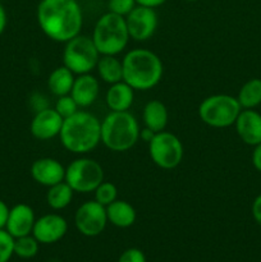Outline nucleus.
Listing matches in <instances>:
<instances>
[{
  "mask_svg": "<svg viewBox=\"0 0 261 262\" xmlns=\"http://www.w3.org/2000/svg\"><path fill=\"white\" fill-rule=\"evenodd\" d=\"M155 136V132H153L151 129H148V128H143V129H141L140 132V138L141 140L146 141V142H150L151 140H153V137Z\"/></svg>",
  "mask_w": 261,
  "mask_h": 262,
  "instance_id": "e433bc0d",
  "label": "nucleus"
},
{
  "mask_svg": "<svg viewBox=\"0 0 261 262\" xmlns=\"http://www.w3.org/2000/svg\"><path fill=\"white\" fill-rule=\"evenodd\" d=\"M63 118L55 109H44L37 112L31 120V135L38 141H49L58 137L63 125Z\"/></svg>",
  "mask_w": 261,
  "mask_h": 262,
  "instance_id": "ddd939ff",
  "label": "nucleus"
},
{
  "mask_svg": "<svg viewBox=\"0 0 261 262\" xmlns=\"http://www.w3.org/2000/svg\"><path fill=\"white\" fill-rule=\"evenodd\" d=\"M59 138L67 151L86 155L101 142V122L91 113L78 110L63 120Z\"/></svg>",
  "mask_w": 261,
  "mask_h": 262,
  "instance_id": "f03ea898",
  "label": "nucleus"
},
{
  "mask_svg": "<svg viewBox=\"0 0 261 262\" xmlns=\"http://www.w3.org/2000/svg\"><path fill=\"white\" fill-rule=\"evenodd\" d=\"M95 69L105 83L114 84L123 81V64L117 55H100Z\"/></svg>",
  "mask_w": 261,
  "mask_h": 262,
  "instance_id": "412c9836",
  "label": "nucleus"
},
{
  "mask_svg": "<svg viewBox=\"0 0 261 262\" xmlns=\"http://www.w3.org/2000/svg\"><path fill=\"white\" fill-rule=\"evenodd\" d=\"M100 59V53L95 46L92 37L81 35L67 41L63 50V66L74 74L91 73Z\"/></svg>",
  "mask_w": 261,
  "mask_h": 262,
  "instance_id": "0eeeda50",
  "label": "nucleus"
},
{
  "mask_svg": "<svg viewBox=\"0 0 261 262\" xmlns=\"http://www.w3.org/2000/svg\"><path fill=\"white\" fill-rule=\"evenodd\" d=\"M140 124L129 112H110L101 122V143L114 152L130 150L140 140Z\"/></svg>",
  "mask_w": 261,
  "mask_h": 262,
  "instance_id": "20e7f679",
  "label": "nucleus"
},
{
  "mask_svg": "<svg viewBox=\"0 0 261 262\" xmlns=\"http://www.w3.org/2000/svg\"><path fill=\"white\" fill-rule=\"evenodd\" d=\"M136 5H137L136 0H109L107 3L109 12L122 17H127L135 9Z\"/></svg>",
  "mask_w": 261,
  "mask_h": 262,
  "instance_id": "c85d7f7f",
  "label": "nucleus"
},
{
  "mask_svg": "<svg viewBox=\"0 0 261 262\" xmlns=\"http://www.w3.org/2000/svg\"><path fill=\"white\" fill-rule=\"evenodd\" d=\"M54 109L58 112V114L60 115L63 119H66V118L72 117L73 114H76V113L78 112L79 106L77 105V102L74 101L73 97H72L71 95H64V96L58 97Z\"/></svg>",
  "mask_w": 261,
  "mask_h": 262,
  "instance_id": "bb28decb",
  "label": "nucleus"
},
{
  "mask_svg": "<svg viewBox=\"0 0 261 262\" xmlns=\"http://www.w3.org/2000/svg\"><path fill=\"white\" fill-rule=\"evenodd\" d=\"M241 110L242 107L237 97L217 94L202 100L199 106V117L209 127L228 128L234 125Z\"/></svg>",
  "mask_w": 261,
  "mask_h": 262,
  "instance_id": "423d86ee",
  "label": "nucleus"
},
{
  "mask_svg": "<svg viewBox=\"0 0 261 262\" xmlns=\"http://www.w3.org/2000/svg\"><path fill=\"white\" fill-rule=\"evenodd\" d=\"M105 101L112 112H128L135 101V90L124 81L110 84Z\"/></svg>",
  "mask_w": 261,
  "mask_h": 262,
  "instance_id": "a211bd4d",
  "label": "nucleus"
},
{
  "mask_svg": "<svg viewBox=\"0 0 261 262\" xmlns=\"http://www.w3.org/2000/svg\"><path fill=\"white\" fill-rule=\"evenodd\" d=\"M95 201L99 202L102 206H109L112 202L118 200V188L112 182H102L99 187L94 191Z\"/></svg>",
  "mask_w": 261,
  "mask_h": 262,
  "instance_id": "a878e982",
  "label": "nucleus"
},
{
  "mask_svg": "<svg viewBox=\"0 0 261 262\" xmlns=\"http://www.w3.org/2000/svg\"><path fill=\"white\" fill-rule=\"evenodd\" d=\"M148 154L156 166L164 170L176 169L183 160L184 150L182 141L166 130L155 133L148 142Z\"/></svg>",
  "mask_w": 261,
  "mask_h": 262,
  "instance_id": "1a4fd4ad",
  "label": "nucleus"
},
{
  "mask_svg": "<svg viewBox=\"0 0 261 262\" xmlns=\"http://www.w3.org/2000/svg\"><path fill=\"white\" fill-rule=\"evenodd\" d=\"M166 0H136L137 5H143V7H148V8H158L160 5H163Z\"/></svg>",
  "mask_w": 261,
  "mask_h": 262,
  "instance_id": "f704fd0d",
  "label": "nucleus"
},
{
  "mask_svg": "<svg viewBox=\"0 0 261 262\" xmlns=\"http://www.w3.org/2000/svg\"><path fill=\"white\" fill-rule=\"evenodd\" d=\"M118 262H146V256L140 248H128L118 258Z\"/></svg>",
  "mask_w": 261,
  "mask_h": 262,
  "instance_id": "c756f323",
  "label": "nucleus"
},
{
  "mask_svg": "<svg viewBox=\"0 0 261 262\" xmlns=\"http://www.w3.org/2000/svg\"><path fill=\"white\" fill-rule=\"evenodd\" d=\"M35 222L36 216L32 207L26 204H18L9 210L5 230L13 238L25 237L32 234Z\"/></svg>",
  "mask_w": 261,
  "mask_h": 262,
  "instance_id": "2eb2a0df",
  "label": "nucleus"
},
{
  "mask_svg": "<svg viewBox=\"0 0 261 262\" xmlns=\"http://www.w3.org/2000/svg\"><path fill=\"white\" fill-rule=\"evenodd\" d=\"M252 165L253 168L261 173V143L253 146L252 151Z\"/></svg>",
  "mask_w": 261,
  "mask_h": 262,
  "instance_id": "473e14b6",
  "label": "nucleus"
},
{
  "mask_svg": "<svg viewBox=\"0 0 261 262\" xmlns=\"http://www.w3.org/2000/svg\"><path fill=\"white\" fill-rule=\"evenodd\" d=\"M100 94V82L91 73L79 74L74 79L71 96L79 107H89L97 100Z\"/></svg>",
  "mask_w": 261,
  "mask_h": 262,
  "instance_id": "f3484780",
  "label": "nucleus"
},
{
  "mask_svg": "<svg viewBox=\"0 0 261 262\" xmlns=\"http://www.w3.org/2000/svg\"><path fill=\"white\" fill-rule=\"evenodd\" d=\"M74 225L84 237H97L107 225L106 207L95 200L83 202L74 214Z\"/></svg>",
  "mask_w": 261,
  "mask_h": 262,
  "instance_id": "9d476101",
  "label": "nucleus"
},
{
  "mask_svg": "<svg viewBox=\"0 0 261 262\" xmlns=\"http://www.w3.org/2000/svg\"><path fill=\"white\" fill-rule=\"evenodd\" d=\"M129 37L135 41L150 40L159 25L158 13L154 8L136 5L135 9L125 17Z\"/></svg>",
  "mask_w": 261,
  "mask_h": 262,
  "instance_id": "9b49d317",
  "label": "nucleus"
},
{
  "mask_svg": "<svg viewBox=\"0 0 261 262\" xmlns=\"http://www.w3.org/2000/svg\"><path fill=\"white\" fill-rule=\"evenodd\" d=\"M241 140L250 146L261 143V114L252 109L241 110L234 123Z\"/></svg>",
  "mask_w": 261,
  "mask_h": 262,
  "instance_id": "dca6fc26",
  "label": "nucleus"
},
{
  "mask_svg": "<svg viewBox=\"0 0 261 262\" xmlns=\"http://www.w3.org/2000/svg\"><path fill=\"white\" fill-rule=\"evenodd\" d=\"M123 81L137 91H147L160 83L164 67L161 59L147 49H133L122 59Z\"/></svg>",
  "mask_w": 261,
  "mask_h": 262,
  "instance_id": "7ed1b4c3",
  "label": "nucleus"
},
{
  "mask_svg": "<svg viewBox=\"0 0 261 262\" xmlns=\"http://www.w3.org/2000/svg\"><path fill=\"white\" fill-rule=\"evenodd\" d=\"M186 2H196V0H186Z\"/></svg>",
  "mask_w": 261,
  "mask_h": 262,
  "instance_id": "4c0bfd02",
  "label": "nucleus"
},
{
  "mask_svg": "<svg viewBox=\"0 0 261 262\" xmlns=\"http://www.w3.org/2000/svg\"><path fill=\"white\" fill-rule=\"evenodd\" d=\"M64 181L73 192L90 193L104 182V169L94 159H76L66 168Z\"/></svg>",
  "mask_w": 261,
  "mask_h": 262,
  "instance_id": "6e6552de",
  "label": "nucleus"
},
{
  "mask_svg": "<svg viewBox=\"0 0 261 262\" xmlns=\"http://www.w3.org/2000/svg\"><path fill=\"white\" fill-rule=\"evenodd\" d=\"M68 232V223L59 214H46L36 219L32 235L40 245H54Z\"/></svg>",
  "mask_w": 261,
  "mask_h": 262,
  "instance_id": "f8f14e48",
  "label": "nucleus"
},
{
  "mask_svg": "<svg viewBox=\"0 0 261 262\" xmlns=\"http://www.w3.org/2000/svg\"><path fill=\"white\" fill-rule=\"evenodd\" d=\"M73 189L67 184L66 181L49 187L46 193V202L55 211H60L68 207L73 200Z\"/></svg>",
  "mask_w": 261,
  "mask_h": 262,
  "instance_id": "5701e85b",
  "label": "nucleus"
},
{
  "mask_svg": "<svg viewBox=\"0 0 261 262\" xmlns=\"http://www.w3.org/2000/svg\"><path fill=\"white\" fill-rule=\"evenodd\" d=\"M106 216L107 223L120 229H125L135 224L137 212L129 202L124 200H115L109 206H106Z\"/></svg>",
  "mask_w": 261,
  "mask_h": 262,
  "instance_id": "6ab92c4d",
  "label": "nucleus"
},
{
  "mask_svg": "<svg viewBox=\"0 0 261 262\" xmlns=\"http://www.w3.org/2000/svg\"><path fill=\"white\" fill-rule=\"evenodd\" d=\"M37 22L49 38L66 43L81 33L83 15L77 0H41Z\"/></svg>",
  "mask_w": 261,
  "mask_h": 262,
  "instance_id": "f257e3e1",
  "label": "nucleus"
},
{
  "mask_svg": "<svg viewBox=\"0 0 261 262\" xmlns=\"http://www.w3.org/2000/svg\"><path fill=\"white\" fill-rule=\"evenodd\" d=\"M237 100L242 109H253L261 104V79H248L237 95Z\"/></svg>",
  "mask_w": 261,
  "mask_h": 262,
  "instance_id": "b1692460",
  "label": "nucleus"
},
{
  "mask_svg": "<svg viewBox=\"0 0 261 262\" xmlns=\"http://www.w3.org/2000/svg\"><path fill=\"white\" fill-rule=\"evenodd\" d=\"M142 119L146 128H148V129H151L155 133L161 132L168 125V109L159 100H151L143 107Z\"/></svg>",
  "mask_w": 261,
  "mask_h": 262,
  "instance_id": "aec40b11",
  "label": "nucleus"
},
{
  "mask_svg": "<svg viewBox=\"0 0 261 262\" xmlns=\"http://www.w3.org/2000/svg\"><path fill=\"white\" fill-rule=\"evenodd\" d=\"M74 79H76V77H74V73L71 69L67 68L66 66L58 67L49 76V90L56 97L69 95L72 91V87H73Z\"/></svg>",
  "mask_w": 261,
  "mask_h": 262,
  "instance_id": "4be33fe9",
  "label": "nucleus"
},
{
  "mask_svg": "<svg viewBox=\"0 0 261 262\" xmlns=\"http://www.w3.org/2000/svg\"><path fill=\"white\" fill-rule=\"evenodd\" d=\"M14 255V238L5 229H0V262H9Z\"/></svg>",
  "mask_w": 261,
  "mask_h": 262,
  "instance_id": "cd10ccee",
  "label": "nucleus"
},
{
  "mask_svg": "<svg viewBox=\"0 0 261 262\" xmlns=\"http://www.w3.org/2000/svg\"><path fill=\"white\" fill-rule=\"evenodd\" d=\"M7 12H5L4 7H3L2 4H0V35H2L3 32H4L5 27H7Z\"/></svg>",
  "mask_w": 261,
  "mask_h": 262,
  "instance_id": "c9c22d12",
  "label": "nucleus"
},
{
  "mask_svg": "<svg viewBox=\"0 0 261 262\" xmlns=\"http://www.w3.org/2000/svg\"><path fill=\"white\" fill-rule=\"evenodd\" d=\"M91 37L100 55H118L124 51L130 38L125 17L105 13L97 19Z\"/></svg>",
  "mask_w": 261,
  "mask_h": 262,
  "instance_id": "39448f33",
  "label": "nucleus"
},
{
  "mask_svg": "<svg viewBox=\"0 0 261 262\" xmlns=\"http://www.w3.org/2000/svg\"><path fill=\"white\" fill-rule=\"evenodd\" d=\"M9 207L7 206L3 200H0V229H5V224H7L8 215H9Z\"/></svg>",
  "mask_w": 261,
  "mask_h": 262,
  "instance_id": "72a5a7b5",
  "label": "nucleus"
},
{
  "mask_svg": "<svg viewBox=\"0 0 261 262\" xmlns=\"http://www.w3.org/2000/svg\"><path fill=\"white\" fill-rule=\"evenodd\" d=\"M40 243L32 234L25 237L14 238V255L23 260L33 258L38 253Z\"/></svg>",
  "mask_w": 261,
  "mask_h": 262,
  "instance_id": "393cba45",
  "label": "nucleus"
},
{
  "mask_svg": "<svg viewBox=\"0 0 261 262\" xmlns=\"http://www.w3.org/2000/svg\"><path fill=\"white\" fill-rule=\"evenodd\" d=\"M31 105L35 109V112H41L44 109H48L49 104H48V99L44 96L42 94H33L32 97H31Z\"/></svg>",
  "mask_w": 261,
  "mask_h": 262,
  "instance_id": "7c9ffc66",
  "label": "nucleus"
},
{
  "mask_svg": "<svg viewBox=\"0 0 261 262\" xmlns=\"http://www.w3.org/2000/svg\"><path fill=\"white\" fill-rule=\"evenodd\" d=\"M31 177L36 183L49 188L64 181L66 168L56 159L41 158L33 161L31 165Z\"/></svg>",
  "mask_w": 261,
  "mask_h": 262,
  "instance_id": "4468645a",
  "label": "nucleus"
},
{
  "mask_svg": "<svg viewBox=\"0 0 261 262\" xmlns=\"http://www.w3.org/2000/svg\"><path fill=\"white\" fill-rule=\"evenodd\" d=\"M251 211H252V216L255 219V222L261 227V193L253 200Z\"/></svg>",
  "mask_w": 261,
  "mask_h": 262,
  "instance_id": "2f4dec72",
  "label": "nucleus"
}]
</instances>
